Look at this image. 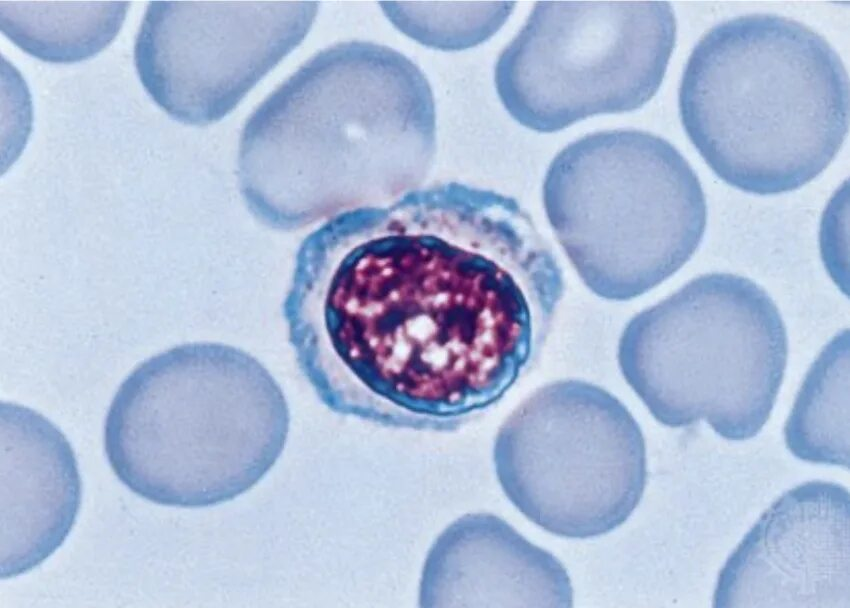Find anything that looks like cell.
I'll use <instances>...</instances> for the list:
<instances>
[{
    "mask_svg": "<svg viewBox=\"0 0 850 608\" xmlns=\"http://www.w3.org/2000/svg\"><path fill=\"white\" fill-rule=\"evenodd\" d=\"M564 290L516 199L448 182L325 220L297 249L282 311L329 410L454 432L537 360Z\"/></svg>",
    "mask_w": 850,
    "mask_h": 608,
    "instance_id": "cell-1",
    "label": "cell"
},
{
    "mask_svg": "<svg viewBox=\"0 0 850 608\" xmlns=\"http://www.w3.org/2000/svg\"><path fill=\"white\" fill-rule=\"evenodd\" d=\"M435 152L423 72L390 47L347 41L309 59L249 117L238 181L256 219L294 231L417 189Z\"/></svg>",
    "mask_w": 850,
    "mask_h": 608,
    "instance_id": "cell-2",
    "label": "cell"
},
{
    "mask_svg": "<svg viewBox=\"0 0 850 608\" xmlns=\"http://www.w3.org/2000/svg\"><path fill=\"white\" fill-rule=\"evenodd\" d=\"M678 103L683 128L713 173L755 195L811 182L848 132L840 55L811 27L776 14L710 28L684 67Z\"/></svg>",
    "mask_w": 850,
    "mask_h": 608,
    "instance_id": "cell-3",
    "label": "cell"
},
{
    "mask_svg": "<svg viewBox=\"0 0 850 608\" xmlns=\"http://www.w3.org/2000/svg\"><path fill=\"white\" fill-rule=\"evenodd\" d=\"M290 413L276 380L235 347L188 343L139 364L107 412L108 462L130 491L178 508L219 505L276 464Z\"/></svg>",
    "mask_w": 850,
    "mask_h": 608,
    "instance_id": "cell-4",
    "label": "cell"
},
{
    "mask_svg": "<svg viewBox=\"0 0 850 608\" xmlns=\"http://www.w3.org/2000/svg\"><path fill=\"white\" fill-rule=\"evenodd\" d=\"M544 210L560 246L595 295L641 296L675 274L706 229L701 182L666 139L637 129L587 134L545 174Z\"/></svg>",
    "mask_w": 850,
    "mask_h": 608,
    "instance_id": "cell-5",
    "label": "cell"
},
{
    "mask_svg": "<svg viewBox=\"0 0 850 608\" xmlns=\"http://www.w3.org/2000/svg\"><path fill=\"white\" fill-rule=\"evenodd\" d=\"M788 338L770 295L732 273L700 275L624 327L621 373L656 421L701 420L742 441L768 421L783 382Z\"/></svg>",
    "mask_w": 850,
    "mask_h": 608,
    "instance_id": "cell-6",
    "label": "cell"
},
{
    "mask_svg": "<svg viewBox=\"0 0 850 608\" xmlns=\"http://www.w3.org/2000/svg\"><path fill=\"white\" fill-rule=\"evenodd\" d=\"M492 455L512 505L563 538L612 532L647 483L638 422L616 396L579 379L546 384L524 399L500 426Z\"/></svg>",
    "mask_w": 850,
    "mask_h": 608,
    "instance_id": "cell-7",
    "label": "cell"
},
{
    "mask_svg": "<svg viewBox=\"0 0 850 608\" xmlns=\"http://www.w3.org/2000/svg\"><path fill=\"white\" fill-rule=\"evenodd\" d=\"M676 34L667 1H540L498 57L496 91L541 133L631 112L659 90Z\"/></svg>",
    "mask_w": 850,
    "mask_h": 608,
    "instance_id": "cell-8",
    "label": "cell"
},
{
    "mask_svg": "<svg viewBox=\"0 0 850 608\" xmlns=\"http://www.w3.org/2000/svg\"><path fill=\"white\" fill-rule=\"evenodd\" d=\"M312 1H151L134 45L139 79L174 120L229 114L307 35Z\"/></svg>",
    "mask_w": 850,
    "mask_h": 608,
    "instance_id": "cell-9",
    "label": "cell"
},
{
    "mask_svg": "<svg viewBox=\"0 0 850 608\" xmlns=\"http://www.w3.org/2000/svg\"><path fill=\"white\" fill-rule=\"evenodd\" d=\"M850 497L802 483L776 499L721 569L715 608H850Z\"/></svg>",
    "mask_w": 850,
    "mask_h": 608,
    "instance_id": "cell-10",
    "label": "cell"
},
{
    "mask_svg": "<svg viewBox=\"0 0 850 608\" xmlns=\"http://www.w3.org/2000/svg\"><path fill=\"white\" fill-rule=\"evenodd\" d=\"M421 608L573 606L561 562L497 515L455 519L425 557L418 590Z\"/></svg>",
    "mask_w": 850,
    "mask_h": 608,
    "instance_id": "cell-11",
    "label": "cell"
},
{
    "mask_svg": "<svg viewBox=\"0 0 850 608\" xmlns=\"http://www.w3.org/2000/svg\"><path fill=\"white\" fill-rule=\"evenodd\" d=\"M82 496L74 451L64 434L27 407L1 406V578L50 557L76 521Z\"/></svg>",
    "mask_w": 850,
    "mask_h": 608,
    "instance_id": "cell-12",
    "label": "cell"
},
{
    "mask_svg": "<svg viewBox=\"0 0 850 608\" xmlns=\"http://www.w3.org/2000/svg\"><path fill=\"white\" fill-rule=\"evenodd\" d=\"M128 1H1L2 33L27 54L75 63L105 49L125 20Z\"/></svg>",
    "mask_w": 850,
    "mask_h": 608,
    "instance_id": "cell-13",
    "label": "cell"
},
{
    "mask_svg": "<svg viewBox=\"0 0 850 608\" xmlns=\"http://www.w3.org/2000/svg\"><path fill=\"white\" fill-rule=\"evenodd\" d=\"M798 459L848 468L849 332H839L809 368L784 427Z\"/></svg>",
    "mask_w": 850,
    "mask_h": 608,
    "instance_id": "cell-14",
    "label": "cell"
},
{
    "mask_svg": "<svg viewBox=\"0 0 850 608\" xmlns=\"http://www.w3.org/2000/svg\"><path fill=\"white\" fill-rule=\"evenodd\" d=\"M393 25L415 41L440 50L474 47L506 22L514 2H381Z\"/></svg>",
    "mask_w": 850,
    "mask_h": 608,
    "instance_id": "cell-15",
    "label": "cell"
}]
</instances>
